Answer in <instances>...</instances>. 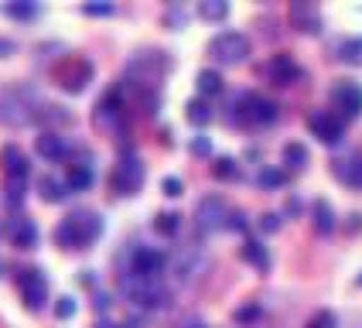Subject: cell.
Listing matches in <instances>:
<instances>
[{"instance_id":"1","label":"cell","mask_w":362,"mask_h":328,"mask_svg":"<svg viewBox=\"0 0 362 328\" xmlns=\"http://www.w3.org/2000/svg\"><path fill=\"white\" fill-rule=\"evenodd\" d=\"M103 233V216L93 212V209H79L72 212L65 223H59L55 229V243L62 250H86L89 243H96Z\"/></svg>"},{"instance_id":"2","label":"cell","mask_w":362,"mask_h":328,"mask_svg":"<svg viewBox=\"0 0 362 328\" xmlns=\"http://www.w3.org/2000/svg\"><path fill=\"white\" fill-rule=\"evenodd\" d=\"M168 72H171L168 52H137L134 59L127 62V76L137 82V89H154Z\"/></svg>"},{"instance_id":"3","label":"cell","mask_w":362,"mask_h":328,"mask_svg":"<svg viewBox=\"0 0 362 328\" xmlns=\"http://www.w3.org/2000/svg\"><path fill=\"white\" fill-rule=\"evenodd\" d=\"M120 291L127 294V301L137 308H164L168 305V291L161 287V281H147L137 274H123Z\"/></svg>"},{"instance_id":"4","label":"cell","mask_w":362,"mask_h":328,"mask_svg":"<svg viewBox=\"0 0 362 328\" xmlns=\"http://www.w3.org/2000/svg\"><path fill=\"white\" fill-rule=\"evenodd\" d=\"M233 120L250 123V127H263V123L277 120V102L263 100L257 93H240L233 102Z\"/></svg>"},{"instance_id":"5","label":"cell","mask_w":362,"mask_h":328,"mask_svg":"<svg viewBox=\"0 0 362 328\" xmlns=\"http://www.w3.org/2000/svg\"><path fill=\"white\" fill-rule=\"evenodd\" d=\"M93 123H96V130H103V134H117V137L127 134V102L120 100V89L106 93V96L96 102Z\"/></svg>"},{"instance_id":"6","label":"cell","mask_w":362,"mask_h":328,"mask_svg":"<svg viewBox=\"0 0 362 328\" xmlns=\"http://www.w3.org/2000/svg\"><path fill=\"white\" fill-rule=\"evenodd\" d=\"M209 52L219 65H240V62L250 59V38L240 35V31H222V35L212 38Z\"/></svg>"},{"instance_id":"7","label":"cell","mask_w":362,"mask_h":328,"mask_svg":"<svg viewBox=\"0 0 362 328\" xmlns=\"http://www.w3.org/2000/svg\"><path fill=\"white\" fill-rule=\"evenodd\" d=\"M144 178H147V171H144V161L137 154H123L120 164L113 168V192L117 195H137L144 188Z\"/></svg>"},{"instance_id":"8","label":"cell","mask_w":362,"mask_h":328,"mask_svg":"<svg viewBox=\"0 0 362 328\" xmlns=\"http://www.w3.org/2000/svg\"><path fill=\"white\" fill-rule=\"evenodd\" d=\"M205 270H209V257L202 253L199 246H185V250L175 253V260H171V274H175V281L185 287L195 284Z\"/></svg>"},{"instance_id":"9","label":"cell","mask_w":362,"mask_h":328,"mask_svg":"<svg viewBox=\"0 0 362 328\" xmlns=\"http://www.w3.org/2000/svg\"><path fill=\"white\" fill-rule=\"evenodd\" d=\"M18 287H21V301H24L28 311H41L45 308V301H48V281H45V274H41L38 266L21 270Z\"/></svg>"},{"instance_id":"10","label":"cell","mask_w":362,"mask_h":328,"mask_svg":"<svg viewBox=\"0 0 362 328\" xmlns=\"http://www.w3.org/2000/svg\"><path fill=\"white\" fill-rule=\"evenodd\" d=\"M229 205L222 202L219 195H205L199 202V209H195V219H199V229L202 233H219V229H226L229 226Z\"/></svg>"},{"instance_id":"11","label":"cell","mask_w":362,"mask_h":328,"mask_svg":"<svg viewBox=\"0 0 362 328\" xmlns=\"http://www.w3.org/2000/svg\"><path fill=\"white\" fill-rule=\"evenodd\" d=\"M332 110H335V117L339 120H356L362 113V86L356 82H339L335 89H332Z\"/></svg>"},{"instance_id":"12","label":"cell","mask_w":362,"mask_h":328,"mask_svg":"<svg viewBox=\"0 0 362 328\" xmlns=\"http://www.w3.org/2000/svg\"><path fill=\"white\" fill-rule=\"evenodd\" d=\"M260 76L267 82H274V86H294V82L301 79V65L291 59V55H270V59L263 62Z\"/></svg>"},{"instance_id":"13","label":"cell","mask_w":362,"mask_h":328,"mask_svg":"<svg viewBox=\"0 0 362 328\" xmlns=\"http://www.w3.org/2000/svg\"><path fill=\"white\" fill-rule=\"evenodd\" d=\"M308 130H311L318 141L328 144V147L342 144V134H345L342 120H339L335 113H328V110H315V113H308Z\"/></svg>"},{"instance_id":"14","label":"cell","mask_w":362,"mask_h":328,"mask_svg":"<svg viewBox=\"0 0 362 328\" xmlns=\"http://www.w3.org/2000/svg\"><path fill=\"white\" fill-rule=\"evenodd\" d=\"M164 264H168L164 253H158L154 246H137V250H134V260H130V274L147 277V281H161Z\"/></svg>"},{"instance_id":"15","label":"cell","mask_w":362,"mask_h":328,"mask_svg":"<svg viewBox=\"0 0 362 328\" xmlns=\"http://www.w3.org/2000/svg\"><path fill=\"white\" fill-rule=\"evenodd\" d=\"M93 76H96L93 62L89 59H72V62H65V69L59 72V82H62L65 93H82V89L93 82Z\"/></svg>"},{"instance_id":"16","label":"cell","mask_w":362,"mask_h":328,"mask_svg":"<svg viewBox=\"0 0 362 328\" xmlns=\"http://www.w3.org/2000/svg\"><path fill=\"white\" fill-rule=\"evenodd\" d=\"M291 28H298L301 35H318V31H322V14H318V7L308 4V0L291 4Z\"/></svg>"},{"instance_id":"17","label":"cell","mask_w":362,"mask_h":328,"mask_svg":"<svg viewBox=\"0 0 362 328\" xmlns=\"http://www.w3.org/2000/svg\"><path fill=\"white\" fill-rule=\"evenodd\" d=\"M7 236H11V243L14 246L31 250V246L38 243V226H35V219H28V216H14L11 226H7Z\"/></svg>"},{"instance_id":"18","label":"cell","mask_w":362,"mask_h":328,"mask_svg":"<svg viewBox=\"0 0 362 328\" xmlns=\"http://www.w3.org/2000/svg\"><path fill=\"white\" fill-rule=\"evenodd\" d=\"M35 151H38L45 161H65V158H69V144H65V137H59L55 130H45L38 141H35Z\"/></svg>"},{"instance_id":"19","label":"cell","mask_w":362,"mask_h":328,"mask_svg":"<svg viewBox=\"0 0 362 328\" xmlns=\"http://www.w3.org/2000/svg\"><path fill=\"white\" fill-rule=\"evenodd\" d=\"M0 161H4V175L7 178H28V158H24V151L14 147V144H7L4 151H0Z\"/></svg>"},{"instance_id":"20","label":"cell","mask_w":362,"mask_h":328,"mask_svg":"<svg viewBox=\"0 0 362 328\" xmlns=\"http://www.w3.org/2000/svg\"><path fill=\"white\" fill-rule=\"evenodd\" d=\"M311 223L318 229V236H332L335 233V212H332L328 199H318V202L311 205Z\"/></svg>"},{"instance_id":"21","label":"cell","mask_w":362,"mask_h":328,"mask_svg":"<svg viewBox=\"0 0 362 328\" xmlns=\"http://www.w3.org/2000/svg\"><path fill=\"white\" fill-rule=\"evenodd\" d=\"M335 178L352 188H362V158H349V161H335Z\"/></svg>"},{"instance_id":"22","label":"cell","mask_w":362,"mask_h":328,"mask_svg":"<svg viewBox=\"0 0 362 328\" xmlns=\"http://www.w3.org/2000/svg\"><path fill=\"white\" fill-rule=\"evenodd\" d=\"M240 257L246 264H253L257 270H267V266H270V253H267V246L257 243V240H246V243L240 246Z\"/></svg>"},{"instance_id":"23","label":"cell","mask_w":362,"mask_h":328,"mask_svg":"<svg viewBox=\"0 0 362 328\" xmlns=\"http://www.w3.org/2000/svg\"><path fill=\"white\" fill-rule=\"evenodd\" d=\"M185 117H188V123H195V127H205V123L212 120V106H209V100H188L185 102Z\"/></svg>"},{"instance_id":"24","label":"cell","mask_w":362,"mask_h":328,"mask_svg":"<svg viewBox=\"0 0 362 328\" xmlns=\"http://www.w3.org/2000/svg\"><path fill=\"white\" fill-rule=\"evenodd\" d=\"M89 184H93V168H89V164H72L65 188H69V192H82V188H89Z\"/></svg>"},{"instance_id":"25","label":"cell","mask_w":362,"mask_h":328,"mask_svg":"<svg viewBox=\"0 0 362 328\" xmlns=\"http://www.w3.org/2000/svg\"><path fill=\"white\" fill-rule=\"evenodd\" d=\"M284 164L294 168V171H304V168H308V147L298 141L284 144Z\"/></svg>"},{"instance_id":"26","label":"cell","mask_w":362,"mask_h":328,"mask_svg":"<svg viewBox=\"0 0 362 328\" xmlns=\"http://www.w3.org/2000/svg\"><path fill=\"white\" fill-rule=\"evenodd\" d=\"M35 120L52 123V127H62V123L72 120V113H69L65 106H38V110H35Z\"/></svg>"},{"instance_id":"27","label":"cell","mask_w":362,"mask_h":328,"mask_svg":"<svg viewBox=\"0 0 362 328\" xmlns=\"http://www.w3.org/2000/svg\"><path fill=\"white\" fill-rule=\"evenodd\" d=\"M38 192H41V199H45V202H62V199H65V192H69V188H65V184L59 182V178H52V175H45V178H41L38 182Z\"/></svg>"},{"instance_id":"28","label":"cell","mask_w":362,"mask_h":328,"mask_svg":"<svg viewBox=\"0 0 362 328\" xmlns=\"http://www.w3.org/2000/svg\"><path fill=\"white\" fill-rule=\"evenodd\" d=\"M195 82H199L202 96H216V93H222V76L216 72V69H202Z\"/></svg>"},{"instance_id":"29","label":"cell","mask_w":362,"mask_h":328,"mask_svg":"<svg viewBox=\"0 0 362 328\" xmlns=\"http://www.w3.org/2000/svg\"><path fill=\"white\" fill-rule=\"evenodd\" d=\"M212 175H216L219 182H236V178H240V164L233 161V158H216V161H212Z\"/></svg>"},{"instance_id":"30","label":"cell","mask_w":362,"mask_h":328,"mask_svg":"<svg viewBox=\"0 0 362 328\" xmlns=\"http://www.w3.org/2000/svg\"><path fill=\"white\" fill-rule=\"evenodd\" d=\"M339 59L349 62V65H359L362 69V35L359 38H349L339 45Z\"/></svg>"},{"instance_id":"31","label":"cell","mask_w":362,"mask_h":328,"mask_svg":"<svg viewBox=\"0 0 362 328\" xmlns=\"http://www.w3.org/2000/svg\"><path fill=\"white\" fill-rule=\"evenodd\" d=\"M154 229L164 233V236H175L181 229V216L178 212H158V216H154Z\"/></svg>"},{"instance_id":"32","label":"cell","mask_w":362,"mask_h":328,"mask_svg":"<svg viewBox=\"0 0 362 328\" xmlns=\"http://www.w3.org/2000/svg\"><path fill=\"white\" fill-rule=\"evenodd\" d=\"M199 14L205 20H222L226 14H229V4H226V0H202Z\"/></svg>"},{"instance_id":"33","label":"cell","mask_w":362,"mask_h":328,"mask_svg":"<svg viewBox=\"0 0 362 328\" xmlns=\"http://www.w3.org/2000/svg\"><path fill=\"white\" fill-rule=\"evenodd\" d=\"M257 182H260L263 188H284V182H287V171H281V168H263L260 175H257Z\"/></svg>"},{"instance_id":"34","label":"cell","mask_w":362,"mask_h":328,"mask_svg":"<svg viewBox=\"0 0 362 328\" xmlns=\"http://www.w3.org/2000/svg\"><path fill=\"white\" fill-rule=\"evenodd\" d=\"M21 199H24V182L21 178H7V205L14 209V205H21Z\"/></svg>"},{"instance_id":"35","label":"cell","mask_w":362,"mask_h":328,"mask_svg":"<svg viewBox=\"0 0 362 328\" xmlns=\"http://www.w3.org/2000/svg\"><path fill=\"white\" fill-rule=\"evenodd\" d=\"M7 14L18 18V20H28V18L38 14V7H35V4H7Z\"/></svg>"},{"instance_id":"36","label":"cell","mask_w":362,"mask_h":328,"mask_svg":"<svg viewBox=\"0 0 362 328\" xmlns=\"http://www.w3.org/2000/svg\"><path fill=\"white\" fill-rule=\"evenodd\" d=\"M55 315H59L62 322H65V318H72V315H76V298H69V294L59 298V301H55Z\"/></svg>"},{"instance_id":"37","label":"cell","mask_w":362,"mask_h":328,"mask_svg":"<svg viewBox=\"0 0 362 328\" xmlns=\"http://www.w3.org/2000/svg\"><path fill=\"white\" fill-rule=\"evenodd\" d=\"M188 151H192L195 158H209V154H212V141H209V137H195V141L188 144Z\"/></svg>"},{"instance_id":"38","label":"cell","mask_w":362,"mask_h":328,"mask_svg":"<svg viewBox=\"0 0 362 328\" xmlns=\"http://www.w3.org/2000/svg\"><path fill=\"white\" fill-rule=\"evenodd\" d=\"M304 328H335V315L332 311H318Z\"/></svg>"},{"instance_id":"39","label":"cell","mask_w":362,"mask_h":328,"mask_svg":"<svg viewBox=\"0 0 362 328\" xmlns=\"http://www.w3.org/2000/svg\"><path fill=\"white\" fill-rule=\"evenodd\" d=\"M260 315H263L260 305H246V308H240V311H236V322H243V325H246V322H257Z\"/></svg>"},{"instance_id":"40","label":"cell","mask_w":362,"mask_h":328,"mask_svg":"<svg viewBox=\"0 0 362 328\" xmlns=\"http://www.w3.org/2000/svg\"><path fill=\"white\" fill-rule=\"evenodd\" d=\"M161 188H164V195H168V199H178L181 192H185V184H181V178H164Z\"/></svg>"},{"instance_id":"41","label":"cell","mask_w":362,"mask_h":328,"mask_svg":"<svg viewBox=\"0 0 362 328\" xmlns=\"http://www.w3.org/2000/svg\"><path fill=\"white\" fill-rule=\"evenodd\" d=\"M260 229H263V233H277V229H281V216H277V212H267V216H260Z\"/></svg>"},{"instance_id":"42","label":"cell","mask_w":362,"mask_h":328,"mask_svg":"<svg viewBox=\"0 0 362 328\" xmlns=\"http://www.w3.org/2000/svg\"><path fill=\"white\" fill-rule=\"evenodd\" d=\"M82 14H93V18H100V14H113V4H86V7H82Z\"/></svg>"},{"instance_id":"43","label":"cell","mask_w":362,"mask_h":328,"mask_svg":"<svg viewBox=\"0 0 362 328\" xmlns=\"http://www.w3.org/2000/svg\"><path fill=\"white\" fill-rule=\"evenodd\" d=\"M226 229H246V212H240V209H236V212H229V226H226Z\"/></svg>"},{"instance_id":"44","label":"cell","mask_w":362,"mask_h":328,"mask_svg":"<svg viewBox=\"0 0 362 328\" xmlns=\"http://www.w3.org/2000/svg\"><path fill=\"white\" fill-rule=\"evenodd\" d=\"M14 52H18V45H14V41H11V38H0V59H11Z\"/></svg>"},{"instance_id":"45","label":"cell","mask_w":362,"mask_h":328,"mask_svg":"<svg viewBox=\"0 0 362 328\" xmlns=\"http://www.w3.org/2000/svg\"><path fill=\"white\" fill-rule=\"evenodd\" d=\"M110 305H113V301H110V294H96V301H93L96 311H110Z\"/></svg>"},{"instance_id":"46","label":"cell","mask_w":362,"mask_h":328,"mask_svg":"<svg viewBox=\"0 0 362 328\" xmlns=\"http://www.w3.org/2000/svg\"><path fill=\"white\" fill-rule=\"evenodd\" d=\"M362 229V216L356 212V216H349V233H359Z\"/></svg>"},{"instance_id":"47","label":"cell","mask_w":362,"mask_h":328,"mask_svg":"<svg viewBox=\"0 0 362 328\" xmlns=\"http://www.w3.org/2000/svg\"><path fill=\"white\" fill-rule=\"evenodd\" d=\"M298 212H301V202H298V199H291V202H287V216H298Z\"/></svg>"},{"instance_id":"48","label":"cell","mask_w":362,"mask_h":328,"mask_svg":"<svg viewBox=\"0 0 362 328\" xmlns=\"http://www.w3.org/2000/svg\"><path fill=\"white\" fill-rule=\"evenodd\" d=\"M96 328H120V325H113V322H100Z\"/></svg>"},{"instance_id":"49","label":"cell","mask_w":362,"mask_h":328,"mask_svg":"<svg viewBox=\"0 0 362 328\" xmlns=\"http://www.w3.org/2000/svg\"><path fill=\"white\" fill-rule=\"evenodd\" d=\"M188 328H205V325H199V322H195V325H188Z\"/></svg>"},{"instance_id":"50","label":"cell","mask_w":362,"mask_h":328,"mask_svg":"<svg viewBox=\"0 0 362 328\" xmlns=\"http://www.w3.org/2000/svg\"><path fill=\"white\" fill-rule=\"evenodd\" d=\"M359 284H362V274H359Z\"/></svg>"}]
</instances>
